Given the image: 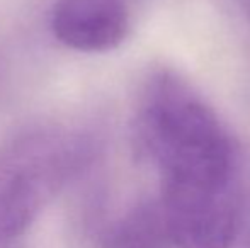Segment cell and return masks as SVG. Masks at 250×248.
Masks as SVG:
<instances>
[{
	"label": "cell",
	"mask_w": 250,
	"mask_h": 248,
	"mask_svg": "<svg viewBox=\"0 0 250 248\" xmlns=\"http://www.w3.org/2000/svg\"><path fill=\"white\" fill-rule=\"evenodd\" d=\"M160 208L175 248H230L240 223L237 173L162 177Z\"/></svg>",
	"instance_id": "3"
},
{
	"label": "cell",
	"mask_w": 250,
	"mask_h": 248,
	"mask_svg": "<svg viewBox=\"0 0 250 248\" xmlns=\"http://www.w3.org/2000/svg\"><path fill=\"white\" fill-rule=\"evenodd\" d=\"M131 16L126 0H56L51 29L62 44L82 53H104L128 38Z\"/></svg>",
	"instance_id": "4"
},
{
	"label": "cell",
	"mask_w": 250,
	"mask_h": 248,
	"mask_svg": "<svg viewBox=\"0 0 250 248\" xmlns=\"http://www.w3.org/2000/svg\"><path fill=\"white\" fill-rule=\"evenodd\" d=\"M94 156L85 133L43 128L0 150V243L22 235Z\"/></svg>",
	"instance_id": "2"
},
{
	"label": "cell",
	"mask_w": 250,
	"mask_h": 248,
	"mask_svg": "<svg viewBox=\"0 0 250 248\" xmlns=\"http://www.w3.org/2000/svg\"><path fill=\"white\" fill-rule=\"evenodd\" d=\"M245 2V9H247V14L250 16V0H244Z\"/></svg>",
	"instance_id": "6"
},
{
	"label": "cell",
	"mask_w": 250,
	"mask_h": 248,
	"mask_svg": "<svg viewBox=\"0 0 250 248\" xmlns=\"http://www.w3.org/2000/svg\"><path fill=\"white\" fill-rule=\"evenodd\" d=\"M105 248H172L158 201H145L129 209L109 231Z\"/></svg>",
	"instance_id": "5"
},
{
	"label": "cell",
	"mask_w": 250,
	"mask_h": 248,
	"mask_svg": "<svg viewBox=\"0 0 250 248\" xmlns=\"http://www.w3.org/2000/svg\"><path fill=\"white\" fill-rule=\"evenodd\" d=\"M135 136L162 177L237 173V148L225 124L175 73L158 72L148 80Z\"/></svg>",
	"instance_id": "1"
}]
</instances>
